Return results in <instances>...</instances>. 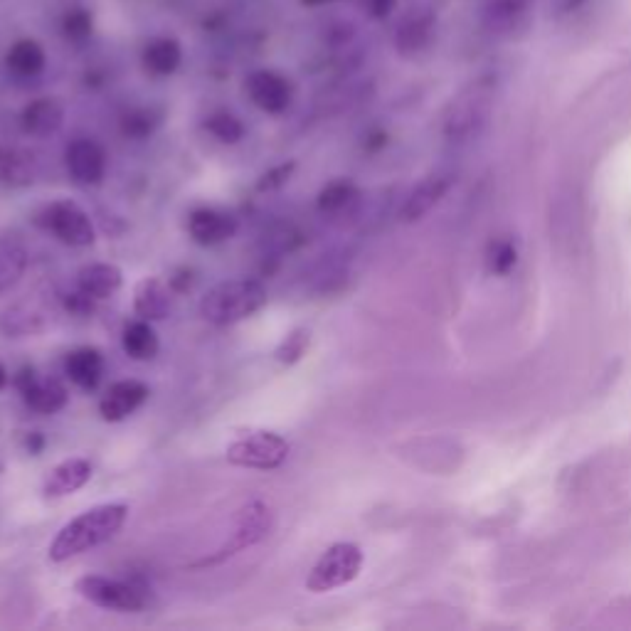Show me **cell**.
Here are the masks:
<instances>
[{
	"label": "cell",
	"instance_id": "cell-7",
	"mask_svg": "<svg viewBox=\"0 0 631 631\" xmlns=\"http://www.w3.org/2000/svg\"><path fill=\"white\" fill-rule=\"evenodd\" d=\"M74 587H77L79 597L102 609H114V612H141L148 602L139 587L131 582L114 580V577L87 575L79 577Z\"/></svg>",
	"mask_w": 631,
	"mask_h": 631
},
{
	"label": "cell",
	"instance_id": "cell-28",
	"mask_svg": "<svg viewBox=\"0 0 631 631\" xmlns=\"http://www.w3.org/2000/svg\"><path fill=\"white\" fill-rule=\"evenodd\" d=\"M158 119L153 116V111L148 109H134L129 111V114L121 119V131H124V136H129V139H146V136L153 134V129H156Z\"/></svg>",
	"mask_w": 631,
	"mask_h": 631
},
{
	"label": "cell",
	"instance_id": "cell-19",
	"mask_svg": "<svg viewBox=\"0 0 631 631\" xmlns=\"http://www.w3.org/2000/svg\"><path fill=\"white\" fill-rule=\"evenodd\" d=\"M452 188V176H432L427 178L424 183L417 185L415 190L410 193V198L405 200L402 205V220L405 222H415L420 217L427 215L439 200L447 195V190Z\"/></svg>",
	"mask_w": 631,
	"mask_h": 631
},
{
	"label": "cell",
	"instance_id": "cell-24",
	"mask_svg": "<svg viewBox=\"0 0 631 631\" xmlns=\"http://www.w3.org/2000/svg\"><path fill=\"white\" fill-rule=\"evenodd\" d=\"M28 269V252L20 242L0 240V294L13 289Z\"/></svg>",
	"mask_w": 631,
	"mask_h": 631
},
{
	"label": "cell",
	"instance_id": "cell-22",
	"mask_svg": "<svg viewBox=\"0 0 631 631\" xmlns=\"http://www.w3.org/2000/svg\"><path fill=\"white\" fill-rule=\"evenodd\" d=\"M35 161L30 153L20 151V148H0V180L5 185H13V188H20V185H30L35 180Z\"/></svg>",
	"mask_w": 631,
	"mask_h": 631
},
{
	"label": "cell",
	"instance_id": "cell-14",
	"mask_svg": "<svg viewBox=\"0 0 631 631\" xmlns=\"http://www.w3.org/2000/svg\"><path fill=\"white\" fill-rule=\"evenodd\" d=\"M89 479H92V464H89L87 459H82V456H74V459L60 461V464L47 474L45 484H42V493H45L47 498L70 496V493L87 486Z\"/></svg>",
	"mask_w": 631,
	"mask_h": 631
},
{
	"label": "cell",
	"instance_id": "cell-4",
	"mask_svg": "<svg viewBox=\"0 0 631 631\" xmlns=\"http://www.w3.org/2000/svg\"><path fill=\"white\" fill-rule=\"evenodd\" d=\"M269 530H272V513H269L267 503L249 501L247 506H242L240 511H237L235 523H232V533L227 535L225 543H222L215 553L208 555V558L193 562V567L220 565V562L232 558V555L262 543L269 535Z\"/></svg>",
	"mask_w": 631,
	"mask_h": 631
},
{
	"label": "cell",
	"instance_id": "cell-37",
	"mask_svg": "<svg viewBox=\"0 0 631 631\" xmlns=\"http://www.w3.org/2000/svg\"><path fill=\"white\" fill-rule=\"evenodd\" d=\"M306 5H323V3H333V0H304Z\"/></svg>",
	"mask_w": 631,
	"mask_h": 631
},
{
	"label": "cell",
	"instance_id": "cell-26",
	"mask_svg": "<svg viewBox=\"0 0 631 631\" xmlns=\"http://www.w3.org/2000/svg\"><path fill=\"white\" fill-rule=\"evenodd\" d=\"M355 200H358V188H355L351 180H331L318 193L316 205L323 215H336V212L351 208Z\"/></svg>",
	"mask_w": 631,
	"mask_h": 631
},
{
	"label": "cell",
	"instance_id": "cell-5",
	"mask_svg": "<svg viewBox=\"0 0 631 631\" xmlns=\"http://www.w3.org/2000/svg\"><path fill=\"white\" fill-rule=\"evenodd\" d=\"M363 567V550L355 543H336L316 560L311 567L309 580H306V590L314 595L338 590V587L351 585L355 577L360 575Z\"/></svg>",
	"mask_w": 631,
	"mask_h": 631
},
{
	"label": "cell",
	"instance_id": "cell-2",
	"mask_svg": "<svg viewBox=\"0 0 631 631\" xmlns=\"http://www.w3.org/2000/svg\"><path fill=\"white\" fill-rule=\"evenodd\" d=\"M267 299V286L257 279L220 281L200 299V316L212 326H232L264 309Z\"/></svg>",
	"mask_w": 631,
	"mask_h": 631
},
{
	"label": "cell",
	"instance_id": "cell-32",
	"mask_svg": "<svg viewBox=\"0 0 631 631\" xmlns=\"http://www.w3.org/2000/svg\"><path fill=\"white\" fill-rule=\"evenodd\" d=\"M513 262H516V249H513L508 242H503V245H498L496 249H493V257H491V267L496 269V272H508V269L513 267Z\"/></svg>",
	"mask_w": 631,
	"mask_h": 631
},
{
	"label": "cell",
	"instance_id": "cell-10",
	"mask_svg": "<svg viewBox=\"0 0 631 631\" xmlns=\"http://www.w3.org/2000/svg\"><path fill=\"white\" fill-rule=\"evenodd\" d=\"M188 232L195 245L215 247L232 240L237 232V217L217 208H198L190 212Z\"/></svg>",
	"mask_w": 631,
	"mask_h": 631
},
{
	"label": "cell",
	"instance_id": "cell-31",
	"mask_svg": "<svg viewBox=\"0 0 631 631\" xmlns=\"http://www.w3.org/2000/svg\"><path fill=\"white\" fill-rule=\"evenodd\" d=\"M92 30V20H89L87 13L77 10V13H70L65 20V33L74 37V40H82V37L89 35Z\"/></svg>",
	"mask_w": 631,
	"mask_h": 631
},
{
	"label": "cell",
	"instance_id": "cell-15",
	"mask_svg": "<svg viewBox=\"0 0 631 631\" xmlns=\"http://www.w3.org/2000/svg\"><path fill=\"white\" fill-rule=\"evenodd\" d=\"M65 121V109L57 99L52 97H42L30 102L20 114V126L28 136H35V139H45V136H52Z\"/></svg>",
	"mask_w": 631,
	"mask_h": 631
},
{
	"label": "cell",
	"instance_id": "cell-8",
	"mask_svg": "<svg viewBox=\"0 0 631 631\" xmlns=\"http://www.w3.org/2000/svg\"><path fill=\"white\" fill-rule=\"evenodd\" d=\"M42 227L70 247H89L94 242V225L89 215L72 200H57L42 212Z\"/></svg>",
	"mask_w": 631,
	"mask_h": 631
},
{
	"label": "cell",
	"instance_id": "cell-36",
	"mask_svg": "<svg viewBox=\"0 0 631 631\" xmlns=\"http://www.w3.org/2000/svg\"><path fill=\"white\" fill-rule=\"evenodd\" d=\"M8 385V373H5V368H3V363H0V390H3V387Z\"/></svg>",
	"mask_w": 631,
	"mask_h": 631
},
{
	"label": "cell",
	"instance_id": "cell-35",
	"mask_svg": "<svg viewBox=\"0 0 631 631\" xmlns=\"http://www.w3.org/2000/svg\"><path fill=\"white\" fill-rule=\"evenodd\" d=\"M28 447H30V452H40V449H42V437H40V434H33V437L28 439Z\"/></svg>",
	"mask_w": 631,
	"mask_h": 631
},
{
	"label": "cell",
	"instance_id": "cell-1",
	"mask_svg": "<svg viewBox=\"0 0 631 631\" xmlns=\"http://www.w3.org/2000/svg\"><path fill=\"white\" fill-rule=\"evenodd\" d=\"M126 518H129V506H124V503H102V506L79 513L55 535L50 545V560L65 562L74 555L97 548L124 528Z\"/></svg>",
	"mask_w": 631,
	"mask_h": 631
},
{
	"label": "cell",
	"instance_id": "cell-12",
	"mask_svg": "<svg viewBox=\"0 0 631 631\" xmlns=\"http://www.w3.org/2000/svg\"><path fill=\"white\" fill-rule=\"evenodd\" d=\"M245 89L254 106L267 114H281L291 104V84L277 72L259 70L247 77Z\"/></svg>",
	"mask_w": 631,
	"mask_h": 631
},
{
	"label": "cell",
	"instance_id": "cell-17",
	"mask_svg": "<svg viewBox=\"0 0 631 631\" xmlns=\"http://www.w3.org/2000/svg\"><path fill=\"white\" fill-rule=\"evenodd\" d=\"M121 284H124V274H121V269L116 267V264H106V262L89 264V267H84L82 272H79V279H77V289L82 291V294L92 296L94 301L111 299V296L121 289Z\"/></svg>",
	"mask_w": 631,
	"mask_h": 631
},
{
	"label": "cell",
	"instance_id": "cell-6",
	"mask_svg": "<svg viewBox=\"0 0 631 631\" xmlns=\"http://www.w3.org/2000/svg\"><path fill=\"white\" fill-rule=\"evenodd\" d=\"M493 89L491 84H474L456 99L447 116V136L452 141H471L481 134L491 116Z\"/></svg>",
	"mask_w": 631,
	"mask_h": 631
},
{
	"label": "cell",
	"instance_id": "cell-25",
	"mask_svg": "<svg viewBox=\"0 0 631 631\" xmlns=\"http://www.w3.org/2000/svg\"><path fill=\"white\" fill-rule=\"evenodd\" d=\"M5 65L18 77H35L45 70V52L35 40H20L10 47Z\"/></svg>",
	"mask_w": 631,
	"mask_h": 631
},
{
	"label": "cell",
	"instance_id": "cell-3",
	"mask_svg": "<svg viewBox=\"0 0 631 631\" xmlns=\"http://www.w3.org/2000/svg\"><path fill=\"white\" fill-rule=\"evenodd\" d=\"M289 449V442L281 434L267 432V429H249V432L237 434L227 444L225 456L232 466L272 471L284 464L286 456H289Z\"/></svg>",
	"mask_w": 631,
	"mask_h": 631
},
{
	"label": "cell",
	"instance_id": "cell-18",
	"mask_svg": "<svg viewBox=\"0 0 631 631\" xmlns=\"http://www.w3.org/2000/svg\"><path fill=\"white\" fill-rule=\"evenodd\" d=\"M65 375L82 390H97L104 375V358L97 348H77L67 355Z\"/></svg>",
	"mask_w": 631,
	"mask_h": 631
},
{
	"label": "cell",
	"instance_id": "cell-20",
	"mask_svg": "<svg viewBox=\"0 0 631 631\" xmlns=\"http://www.w3.org/2000/svg\"><path fill=\"white\" fill-rule=\"evenodd\" d=\"M434 35V15L424 13V10H417V13H410L405 20L400 23L395 35V45L402 55H415V52H422L424 47L432 42Z\"/></svg>",
	"mask_w": 631,
	"mask_h": 631
},
{
	"label": "cell",
	"instance_id": "cell-23",
	"mask_svg": "<svg viewBox=\"0 0 631 631\" xmlns=\"http://www.w3.org/2000/svg\"><path fill=\"white\" fill-rule=\"evenodd\" d=\"M180 60H183V52H180V45L176 40H171V37L153 40L143 50V67L151 74H156V77H166V74L176 72L180 67Z\"/></svg>",
	"mask_w": 631,
	"mask_h": 631
},
{
	"label": "cell",
	"instance_id": "cell-16",
	"mask_svg": "<svg viewBox=\"0 0 631 631\" xmlns=\"http://www.w3.org/2000/svg\"><path fill=\"white\" fill-rule=\"evenodd\" d=\"M134 311L146 321H161L171 311V289L158 277H146L134 289Z\"/></svg>",
	"mask_w": 631,
	"mask_h": 631
},
{
	"label": "cell",
	"instance_id": "cell-21",
	"mask_svg": "<svg viewBox=\"0 0 631 631\" xmlns=\"http://www.w3.org/2000/svg\"><path fill=\"white\" fill-rule=\"evenodd\" d=\"M121 346L129 358L134 360H153L158 353V333L156 328L151 326V321L146 318H139V321H131L129 326L124 328V336H121Z\"/></svg>",
	"mask_w": 631,
	"mask_h": 631
},
{
	"label": "cell",
	"instance_id": "cell-34",
	"mask_svg": "<svg viewBox=\"0 0 631 631\" xmlns=\"http://www.w3.org/2000/svg\"><path fill=\"white\" fill-rule=\"evenodd\" d=\"M363 5L373 18H385L395 8V0H363Z\"/></svg>",
	"mask_w": 631,
	"mask_h": 631
},
{
	"label": "cell",
	"instance_id": "cell-30",
	"mask_svg": "<svg viewBox=\"0 0 631 631\" xmlns=\"http://www.w3.org/2000/svg\"><path fill=\"white\" fill-rule=\"evenodd\" d=\"M294 171H296V163L294 161L279 163V166L269 168V171L264 173L262 178H259L257 193H274V190L284 188V185L291 180V176H294Z\"/></svg>",
	"mask_w": 631,
	"mask_h": 631
},
{
	"label": "cell",
	"instance_id": "cell-11",
	"mask_svg": "<svg viewBox=\"0 0 631 631\" xmlns=\"http://www.w3.org/2000/svg\"><path fill=\"white\" fill-rule=\"evenodd\" d=\"M67 171L77 185H99L106 176V153L97 141L77 139L67 148Z\"/></svg>",
	"mask_w": 631,
	"mask_h": 631
},
{
	"label": "cell",
	"instance_id": "cell-27",
	"mask_svg": "<svg viewBox=\"0 0 631 631\" xmlns=\"http://www.w3.org/2000/svg\"><path fill=\"white\" fill-rule=\"evenodd\" d=\"M205 129L222 143H240L242 136H245V126H242V121L237 119L235 114H230V111H215V114L208 116Z\"/></svg>",
	"mask_w": 631,
	"mask_h": 631
},
{
	"label": "cell",
	"instance_id": "cell-33",
	"mask_svg": "<svg viewBox=\"0 0 631 631\" xmlns=\"http://www.w3.org/2000/svg\"><path fill=\"white\" fill-rule=\"evenodd\" d=\"M94 299L92 296H87V294H82V291H74V294H70V299H67V309L72 311V314H77V316H87V314H92V309H94Z\"/></svg>",
	"mask_w": 631,
	"mask_h": 631
},
{
	"label": "cell",
	"instance_id": "cell-13",
	"mask_svg": "<svg viewBox=\"0 0 631 631\" xmlns=\"http://www.w3.org/2000/svg\"><path fill=\"white\" fill-rule=\"evenodd\" d=\"M148 395H151L148 385H143L141 380H119L104 392L102 402H99V415L104 422L126 420L148 400Z\"/></svg>",
	"mask_w": 631,
	"mask_h": 631
},
{
	"label": "cell",
	"instance_id": "cell-29",
	"mask_svg": "<svg viewBox=\"0 0 631 631\" xmlns=\"http://www.w3.org/2000/svg\"><path fill=\"white\" fill-rule=\"evenodd\" d=\"M306 348H309V331H306V328H296V331H291L289 336L279 343L277 353L274 355H277L279 363L294 365L304 358Z\"/></svg>",
	"mask_w": 631,
	"mask_h": 631
},
{
	"label": "cell",
	"instance_id": "cell-9",
	"mask_svg": "<svg viewBox=\"0 0 631 631\" xmlns=\"http://www.w3.org/2000/svg\"><path fill=\"white\" fill-rule=\"evenodd\" d=\"M15 385H18L20 395L28 402L30 410L40 412V415H55L62 407L67 405L70 395H67V387L60 380H40L35 375L33 368H23L15 375Z\"/></svg>",
	"mask_w": 631,
	"mask_h": 631
}]
</instances>
